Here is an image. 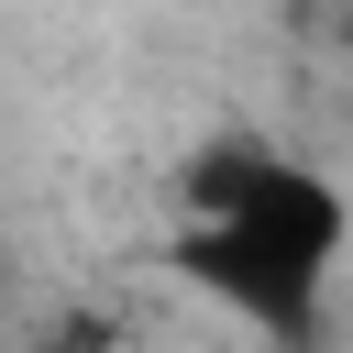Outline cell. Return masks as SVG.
<instances>
[{
    "mask_svg": "<svg viewBox=\"0 0 353 353\" xmlns=\"http://www.w3.org/2000/svg\"><path fill=\"white\" fill-rule=\"evenodd\" d=\"M353 254V199L331 165H309L298 143H265V132H221L188 154L176 176V232H165V265L232 309L254 342L276 353H309L320 320H331V276Z\"/></svg>",
    "mask_w": 353,
    "mask_h": 353,
    "instance_id": "cell-1",
    "label": "cell"
},
{
    "mask_svg": "<svg viewBox=\"0 0 353 353\" xmlns=\"http://www.w3.org/2000/svg\"><path fill=\"white\" fill-rule=\"evenodd\" d=\"M342 55H353V11H342Z\"/></svg>",
    "mask_w": 353,
    "mask_h": 353,
    "instance_id": "cell-2",
    "label": "cell"
}]
</instances>
